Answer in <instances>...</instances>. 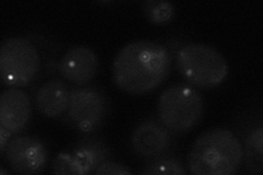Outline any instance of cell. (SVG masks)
Instances as JSON below:
<instances>
[{
    "label": "cell",
    "mask_w": 263,
    "mask_h": 175,
    "mask_svg": "<svg viewBox=\"0 0 263 175\" xmlns=\"http://www.w3.org/2000/svg\"><path fill=\"white\" fill-rule=\"evenodd\" d=\"M70 90L61 79H49L35 93V105L39 112L48 119L63 116L69 105Z\"/></svg>",
    "instance_id": "obj_12"
},
{
    "label": "cell",
    "mask_w": 263,
    "mask_h": 175,
    "mask_svg": "<svg viewBox=\"0 0 263 175\" xmlns=\"http://www.w3.org/2000/svg\"><path fill=\"white\" fill-rule=\"evenodd\" d=\"M145 175H166V174H185L183 163L176 157L161 155L148 161L139 171Z\"/></svg>",
    "instance_id": "obj_14"
},
{
    "label": "cell",
    "mask_w": 263,
    "mask_h": 175,
    "mask_svg": "<svg viewBox=\"0 0 263 175\" xmlns=\"http://www.w3.org/2000/svg\"><path fill=\"white\" fill-rule=\"evenodd\" d=\"M10 169L18 174L31 175L42 172L48 160V151L42 140L33 136L12 138L5 150Z\"/></svg>",
    "instance_id": "obj_8"
},
{
    "label": "cell",
    "mask_w": 263,
    "mask_h": 175,
    "mask_svg": "<svg viewBox=\"0 0 263 175\" xmlns=\"http://www.w3.org/2000/svg\"><path fill=\"white\" fill-rule=\"evenodd\" d=\"M159 121L172 134L182 135L195 127L204 114L202 94L189 83L179 82L164 89L158 100Z\"/></svg>",
    "instance_id": "obj_4"
},
{
    "label": "cell",
    "mask_w": 263,
    "mask_h": 175,
    "mask_svg": "<svg viewBox=\"0 0 263 175\" xmlns=\"http://www.w3.org/2000/svg\"><path fill=\"white\" fill-rule=\"evenodd\" d=\"M12 135H13L12 132H10L5 127L0 126V152H2V154L5 153L6 147L8 144H9V141H10L9 139L11 138Z\"/></svg>",
    "instance_id": "obj_17"
},
{
    "label": "cell",
    "mask_w": 263,
    "mask_h": 175,
    "mask_svg": "<svg viewBox=\"0 0 263 175\" xmlns=\"http://www.w3.org/2000/svg\"><path fill=\"white\" fill-rule=\"evenodd\" d=\"M130 145L138 157L152 160L169 152L174 146V137L159 120L147 119L133 130Z\"/></svg>",
    "instance_id": "obj_9"
},
{
    "label": "cell",
    "mask_w": 263,
    "mask_h": 175,
    "mask_svg": "<svg viewBox=\"0 0 263 175\" xmlns=\"http://www.w3.org/2000/svg\"><path fill=\"white\" fill-rule=\"evenodd\" d=\"M110 149L98 138H85L73 146L70 152L57 154L53 162V174H91L108 160Z\"/></svg>",
    "instance_id": "obj_7"
},
{
    "label": "cell",
    "mask_w": 263,
    "mask_h": 175,
    "mask_svg": "<svg viewBox=\"0 0 263 175\" xmlns=\"http://www.w3.org/2000/svg\"><path fill=\"white\" fill-rule=\"evenodd\" d=\"M41 69L36 47L23 37L6 38L0 49V74L9 88L28 86Z\"/></svg>",
    "instance_id": "obj_5"
},
{
    "label": "cell",
    "mask_w": 263,
    "mask_h": 175,
    "mask_svg": "<svg viewBox=\"0 0 263 175\" xmlns=\"http://www.w3.org/2000/svg\"><path fill=\"white\" fill-rule=\"evenodd\" d=\"M243 163V149L233 131L212 128L196 138L187 157V166L195 175H232Z\"/></svg>",
    "instance_id": "obj_2"
},
{
    "label": "cell",
    "mask_w": 263,
    "mask_h": 175,
    "mask_svg": "<svg viewBox=\"0 0 263 175\" xmlns=\"http://www.w3.org/2000/svg\"><path fill=\"white\" fill-rule=\"evenodd\" d=\"M177 69L193 87L212 89L223 83L229 67L224 56L216 48L204 43H187L176 56Z\"/></svg>",
    "instance_id": "obj_3"
},
{
    "label": "cell",
    "mask_w": 263,
    "mask_h": 175,
    "mask_svg": "<svg viewBox=\"0 0 263 175\" xmlns=\"http://www.w3.org/2000/svg\"><path fill=\"white\" fill-rule=\"evenodd\" d=\"M243 161L247 169L254 174L262 173L263 166V127L261 123L258 126H252L243 136Z\"/></svg>",
    "instance_id": "obj_13"
},
{
    "label": "cell",
    "mask_w": 263,
    "mask_h": 175,
    "mask_svg": "<svg viewBox=\"0 0 263 175\" xmlns=\"http://www.w3.org/2000/svg\"><path fill=\"white\" fill-rule=\"evenodd\" d=\"M171 56L155 41H134L121 48L112 64V78L120 90L133 95L152 92L167 79Z\"/></svg>",
    "instance_id": "obj_1"
},
{
    "label": "cell",
    "mask_w": 263,
    "mask_h": 175,
    "mask_svg": "<svg viewBox=\"0 0 263 175\" xmlns=\"http://www.w3.org/2000/svg\"><path fill=\"white\" fill-rule=\"evenodd\" d=\"M108 112V98L100 88L76 87L70 89L69 105L64 121L73 129L90 134L101 126Z\"/></svg>",
    "instance_id": "obj_6"
},
{
    "label": "cell",
    "mask_w": 263,
    "mask_h": 175,
    "mask_svg": "<svg viewBox=\"0 0 263 175\" xmlns=\"http://www.w3.org/2000/svg\"><path fill=\"white\" fill-rule=\"evenodd\" d=\"M142 7L146 19L155 24L167 23L175 16V7L169 2L147 0Z\"/></svg>",
    "instance_id": "obj_15"
},
{
    "label": "cell",
    "mask_w": 263,
    "mask_h": 175,
    "mask_svg": "<svg viewBox=\"0 0 263 175\" xmlns=\"http://www.w3.org/2000/svg\"><path fill=\"white\" fill-rule=\"evenodd\" d=\"M93 174L97 175H129L132 171L128 169V166L114 162V161H104L95 170Z\"/></svg>",
    "instance_id": "obj_16"
},
{
    "label": "cell",
    "mask_w": 263,
    "mask_h": 175,
    "mask_svg": "<svg viewBox=\"0 0 263 175\" xmlns=\"http://www.w3.org/2000/svg\"><path fill=\"white\" fill-rule=\"evenodd\" d=\"M59 70L65 80L77 87H85L98 73V56L90 47L73 46L61 58Z\"/></svg>",
    "instance_id": "obj_10"
},
{
    "label": "cell",
    "mask_w": 263,
    "mask_h": 175,
    "mask_svg": "<svg viewBox=\"0 0 263 175\" xmlns=\"http://www.w3.org/2000/svg\"><path fill=\"white\" fill-rule=\"evenodd\" d=\"M0 174H2V175L3 174H8V172L4 168H2V169H0Z\"/></svg>",
    "instance_id": "obj_18"
},
{
    "label": "cell",
    "mask_w": 263,
    "mask_h": 175,
    "mask_svg": "<svg viewBox=\"0 0 263 175\" xmlns=\"http://www.w3.org/2000/svg\"><path fill=\"white\" fill-rule=\"evenodd\" d=\"M32 116L29 94L20 88H8L0 95V126L19 134L27 128Z\"/></svg>",
    "instance_id": "obj_11"
}]
</instances>
